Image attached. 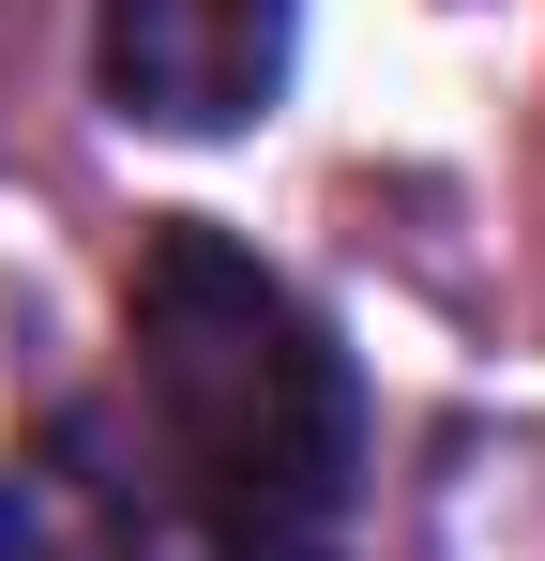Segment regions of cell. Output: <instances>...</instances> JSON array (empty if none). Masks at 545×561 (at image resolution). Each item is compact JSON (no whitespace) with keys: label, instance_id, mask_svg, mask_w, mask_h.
Here are the masks:
<instances>
[{"label":"cell","instance_id":"3","mask_svg":"<svg viewBox=\"0 0 545 561\" xmlns=\"http://www.w3.org/2000/svg\"><path fill=\"white\" fill-rule=\"evenodd\" d=\"M0 561H137V516H121L91 425H61L46 456L0 485Z\"/></svg>","mask_w":545,"mask_h":561},{"label":"cell","instance_id":"4","mask_svg":"<svg viewBox=\"0 0 545 561\" xmlns=\"http://www.w3.org/2000/svg\"><path fill=\"white\" fill-rule=\"evenodd\" d=\"M137 561H272V547H212V531H182V516H167V531H152ZM288 561H318V547H288Z\"/></svg>","mask_w":545,"mask_h":561},{"label":"cell","instance_id":"2","mask_svg":"<svg viewBox=\"0 0 545 561\" xmlns=\"http://www.w3.org/2000/svg\"><path fill=\"white\" fill-rule=\"evenodd\" d=\"M303 61V0H106L91 92L137 137H243Z\"/></svg>","mask_w":545,"mask_h":561},{"label":"cell","instance_id":"1","mask_svg":"<svg viewBox=\"0 0 545 561\" xmlns=\"http://www.w3.org/2000/svg\"><path fill=\"white\" fill-rule=\"evenodd\" d=\"M121 350H137V425L182 531L272 561L334 547L363 485V379L272 259H243L212 213H167L121 288Z\"/></svg>","mask_w":545,"mask_h":561}]
</instances>
